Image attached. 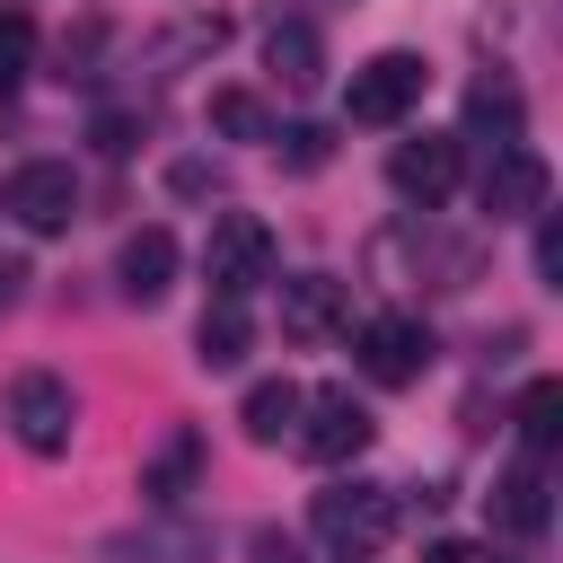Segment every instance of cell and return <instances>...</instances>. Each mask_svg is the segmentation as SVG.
<instances>
[{
  "mask_svg": "<svg viewBox=\"0 0 563 563\" xmlns=\"http://www.w3.org/2000/svg\"><path fill=\"white\" fill-rule=\"evenodd\" d=\"M202 273H211L220 299H246L255 282H273V229L255 211H220L211 238H202Z\"/></svg>",
  "mask_w": 563,
  "mask_h": 563,
  "instance_id": "cell-1",
  "label": "cell"
},
{
  "mask_svg": "<svg viewBox=\"0 0 563 563\" xmlns=\"http://www.w3.org/2000/svg\"><path fill=\"white\" fill-rule=\"evenodd\" d=\"M9 431H18L35 457H62L70 431H79V396H70V378H53V369H18V378H9Z\"/></svg>",
  "mask_w": 563,
  "mask_h": 563,
  "instance_id": "cell-2",
  "label": "cell"
},
{
  "mask_svg": "<svg viewBox=\"0 0 563 563\" xmlns=\"http://www.w3.org/2000/svg\"><path fill=\"white\" fill-rule=\"evenodd\" d=\"M369 405L352 396V387H317V396H299V422H290V440H299V457H317V466H343V457H361L369 449Z\"/></svg>",
  "mask_w": 563,
  "mask_h": 563,
  "instance_id": "cell-3",
  "label": "cell"
},
{
  "mask_svg": "<svg viewBox=\"0 0 563 563\" xmlns=\"http://www.w3.org/2000/svg\"><path fill=\"white\" fill-rule=\"evenodd\" d=\"M396 519H405V493H396V484H361V475H352V484H325V493H317V537H334V545H352V554H369Z\"/></svg>",
  "mask_w": 563,
  "mask_h": 563,
  "instance_id": "cell-4",
  "label": "cell"
},
{
  "mask_svg": "<svg viewBox=\"0 0 563 563\" xmlns=\"http://www.w3.org/2000/svg\"><path fill=\"white\" fill-rule=\"evenodd\" d=\"M422 88H431L422 53H369V62L352 70L343 106H352V123H405V114L422 106Z\"/></svg>",
  "mask_w": 563,
  "mask_h": 563,
  "instance_id": "cell-5",
  "label": "cell"
},
{
  "mask_svg": "<svg viewBox=\"0 0 563 563\" xmlns=\"http://www.w3.org/2000/svg\"><path fill=\"white\" fill-rule=\"evenodd\" d=\"M457 132H413V141H396V158H387V185L405 194V202H422V211H440L449 194H457Z\"/></svg>",
  "mask_w": 563,
  "mask_h": 563,
  "instance_id": "cell-6",
  "label": "cell"
},
{
  "mask_svg": "<svg viewBox=\"0 0 563 563\" xmlns=\"http://www.w3.org/2000/svg\"><path fill=\"white\" fill-rule=\"evenodd\" d=\"M545 194H554V176H545V158H537V150H519V141H501V150H493V167H484V185H475L484 220H537V211H545Z\"/></svg>",
  "mask_w": 563,
  "mask_h": 563,
  "instance_id": "cell-7",
  "label": "cell"
},
{
  "mask_svg": "<svg viewBox=\"0 0 563 563\" xmlns=\"http://www.w3.org/2000/svg\"><path fill=\"white\" fill-rule=\"evenodd\" d=\"M0 202H9L35 238H62V229L79 220V176H70L62 158H35V167H18V176H9V194H0Z\"/></svg>",
  "mask_w": 563,
  "mask_h": 563,
  "instance_id": "cell-8",
  "label": "cell"
},
{
  "mask_svg": "<svg viewBox=\"0 0 563 563\" xmlns=\"http://www.w3.org/2000/svg\"><path fill=\"white\" fill-rule=\"evenodd\" d=\"M431 352H440V343H431L422 317H369V325H361V369H369L378 387H413V378L431 369Z\"/></svg>",
  "mask_w": 563,
  "mask_h": 563,
  "instance_id": "cell-9",
  "label": "cell"
},
{
  "mask_svg": "<svg viewBox=\"0 0 563 563\" xmlns=\"http://www.w3.org/2000/svg\"><path fill=\"white\" fill-rule=\"evenodd\" d=\"M343 317H352V290L334 273H290L282 282V334L290 343H325V334H343Z\"/></svg>",
  "mask_w": 563,
  "mask_h": 563,
  "instance_id": "cell-10",
  "label": "cell"
},
{
  "mask_svg": "<svg viewBox=\"0 0 563 563\" xmlns=\"http://www.w3.org/2000/svg\"><path fill=\"white\" fill-rule=\"evenodd\" d=\"M114 282H123V299H167V282H176V238L167 229H132L123 238V255H114Z\"/></svg>",
  "mask_w": 563,
  "mask_h": 563,
  "instance_id": "cell-11",
  "label": "cell"
},
{
  "mask_svg": "<svg viewBox=\"0 0 563 563\" xmlns=\"http://www.w3.org/2000/svg\"><path fill=\"white\" fill-rule=\"evenodd\" d=\"M264 62H273V79H282V88H317V79H325V44H317V26H308V18H273Z\"/></svg>",
  "mask_w": 563,
  "mask_h": 563,
  "instance_id": "cell-12",
  "label": "cell"
},
{
  "mask_svg": "<svg viewBox=\"0 0 563 563\" xmlns=\"http://www.w3.org/2000/svg\"><path fill=\"white\" fill-rule=\"evenodd\" d=\"M246 343H255L246 299H220V290H211V308H202V325H194V361H202V369H238Z\"/></svg>",
  "mask_w": 563,
  "mask_h": 563,
  "instance_id": "cell-13",
  "label": "cell"
},
{
  "mask_svg": "<svg viewBox=\"0 0 563 563\" xmlns=\"http://www.w3.org/2000/svg\"><path fill=\"white\" fill-rule=\"evenodd\" d=\"M238 422H246V440H290V422H299V387L290 378H255L246 387V405H238Z\"/></svg>",
  "mask_w": 563,
  "mask_h": 563,
  "instance_id": "cell-14",
  "label": "cell"
},
{
  "mask_svg": "<svg viewBox=\"0 0 563 563\" xmlns=\"http://www.w3.org/2000/svg\"><path fill=\"white\" fill-rule=\"evenodd\" d=\"M493 510H501V528H519V537H537V528H545V457H528V466H510V475L493 484Z\"/></svg>",
  "mask_w": 563,
  "mask_h": 563,
  "instance_id": "cell-15",
  "label": "cell"
},
{
  "mask_svg": "<svg viewBox=\"0 0 563 563\" xmlns=\"http://www.w3.org/2000/svg\"><path fill=\"white\" fill-rule=\"evenodd\" d=\"M194 466H202V440H194V431H167V449L141 466V493H150V501H176V493L194 484Z\"/></svg>",
  "mask_w": 563,
  "mask_h": 563,
  "instance_id": "cell-16",
  "label": "cell"
},
{
  "mask_svg": "<svg viewBox=\"0 0 563 563\" xmlns=\"http://www.w3.org/2000/svg\"><path fill=\"white\" fill-rule=\"evenodd\" d=\"M466 123H475V132H493V150H501V141H519V88H510L501 70H493V79H475Z\"/></svg>",
  "mask_w": 563,
  "mask_h": 563,
  "instance_id": "cell-17",
  "label": "cell"
},
{
  "mask_svg": "<svg viewBox=\"0 0 563 563\" xmlns=\"http://www.w3.org/2000/svg\"><path fill=\"white\" fill-rule=\"evenodd\" d=\"M519 440H528V457H545V449L563 440V387H554V378H537V387L519 396Z\"/></svg>",
  "mask_w": 563,
  "mask_h": 563,
  "instance_id": "cell-18",
  "label": "cell"
},
{
  "mask_svg": "<svg viewBox=\"0 0 563 563\" xmlns=\"http://www.w3.org/2000/svg\"><path fill=\"white\" fill-rule=\"evenodd\" d=\"M26 70H35V18L26 9H0V106L18 97Z\"/></svg>",
  "mask_w": 563,
  "mask_h": 563,
  "instance_id": "cell-19",
  "label": "cell"
},
{
  "mask_svg": "<svg viewBox=\"0 0 563 563\" xmlns=\"http://www.w3.org/2000/svg\"><path fill=\"white\" fill-rule=\"evenodd\" d=\"M211 123H220L229 141H273V114H264L246 88H220V97H211Z\"/></svg>",
  "mask_w": 563,
  "mask_h": 563,
  "instance_id": "cell-20",
  "label": "cell"
},
{
  "mask_svg": "<svg viewBox=\"0 0 563 563\" xmlns=\"http://www.w3.org/2000/svg\"><path fill=\"white\" fill-rule=\"evenodd\" d=\"M273 150H282V167H325L334 132H325V123H282V132H273Z\"/></svg>",
  "mask_w": 563,
  "mask_h": 563,
  "instance_id": "cell-21",
  "label": "cell"
},
{
  "mask_svg": "<svg viewBox=\"0 0 563 563\" xmlns=\"http://www.w3.org/2000/svg\"><path fill=\"white\" fill-rule=\"evenodd\" d=\"M132 141H141V114L106 106V114H97V150H106V158H132Z\"/></svg>",
  "mask_w": 563,
  "mask_h": 563,
  "instance_id": "cell-22",
  "label": "cell"
},
{
  "mask_svg": "<svg viewBox=\"0 0 563 563\" xmlns=\"http://www.w3.org/2000/svg\"><path fill=\"white\" fill-rule=\"evenodd\" d=\"M537 273L563 282V220H554V211H537Z\"/></svg>",
  "mask_w": 563,
  "mask_h": 563,
  "instance_id": "cell-23",
  "label": "cell"
},
{
  "mask_svg": "<svg viewBox=\"0 0 563 563\" xmlns=\"http://www.w3.org/2000/svg\"><path fill=\"white\" fill-rule=\"evenodd\" d=\"M422 563H501V554H493V545H475V537H440Z\"/></svg>",
  "mask_w": 563,
  "mask_h": 563,
  "instance_id": "cell-24",
  "label": "cell"
},
{
  "mask_svg": "<svg viewBox=\"0 0 563 563\" xmlns=\"http://www.w3.org/2000/svg\"><path fill=\"white\" fill-rule=\"evenodd\" d=\"M18 290H26V264H18V255H0V317L18 308Z\"/></svg>",
  "mask_w": 563,
  "mask_h": 563,
  "instance_id": "cell-25",
  "label": "cell"
},
{
  "mask_svg": "<svg viewBox=\"0 0 563 563\" xmlns=\"http://www.w3.org/2000/svg\"><path fill=\"white\" fill-rule=\"evenodd\" d=\"M255 563H299V545H290V537H273V528H264V537H255Z\"/></svg>",
  "mask_w": 563,
  "mask_h": 563,
  "instance_id": "cell-26",
  "label": "cell"
}]
</instances>
